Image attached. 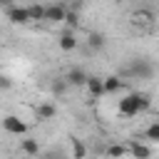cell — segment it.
I'll list each match as a JSON object with an SVG mask.
<instances>
[{
    "mask_svg": "<svg viewBox=\"0 0 159 159\" xmlns=\"http://www.w3.org/2000/svg\"><path fill=\"white\" fill-rule=\"evenodd\" d=\"M0 5H7L10 7V0H0Z\"/></svg>",
    "mask_w": 159,
    "mask_h": 159,
    "instance_id": "23",
    "label": "cell"
},
{
    "mask_svg": "<svg viewBox=\"0 0 159 159\" xmlns=\"http://www.w3.org/2000/svg\"><path fill=\"white\" fill-rule=\"evenodd\" d=\"M27 12H30V20H32V22H40V20H45V5H40V2H35V5H27Z\"/></svg>",
    "mask_w": 159,
    "mask_h": 159,
    "instance_id": "14",
    "label": "cell"
},
{
    "mask_svg": "<svg viewBox=\"0 0 159 159\" xmlns=\"http://www.w3.org/2000/svg\"><path fill=\"white\" fill-rule=\"evenodd\" d=\"M67 87H70V84L65 82V77H62V80H55V82H52V92H55V94H62V92H67Z\"/></svg>",
    "mask_w": 159,
    "mask_h": 159,
    "instance_id": "19",
    "label": "cell"
},
{
    "mask_svg": "<svg viewBox=\"0 0 159 159\" xmlns=\"http://www.w3.org/2000/svg\"><path fill=\"white\" fill-rule=\"evenodd\" d=\"M149 107H152V97L147 92H127L117 104V114L129 119V117H137V114L147 112Z\"/></svg>",
    "mask_w": 159,
    "mask_h": 159,
    "instance_id": "1",
    "label": "cell"
},
{
    "mask_svg": "<svg viewBox=\"0 0 159 159\" xmlns=\"http://www.w3.org/2000/svg\"><path fill=\"white\" fill-rule=\"evenodd\" d=\"M127 2H137V0H127Z\"/></svg>",
    "mask_w": 159,
    "mask_h": 159,
    "instance_id": "24",
    "label": "cell"
},
{
    "mask_svg": "<svg viewBox=\"0 0 159 159\" xmlns=\"http://www.w3.org/2000/svg\"><path fill=\"white\" fill-rule=\"evenodd\" d=\"M65 25H67V30H77V27H80V12H77V10H67Z\"/></svg>",
    "mask_w": 159,
    "mask_h": 159,
    "instance_id": "16",
    "label": "cell"
},
{
    "mask_svg": "<svg viewBox=\"0 0 159 159\" xmlns=\"http://www.w3.org/2000/svg\"><path fill=\"white\" fill-rule=\"evenodd\" d=\"M65 15H67V7L62 2L45 5V22H65Z\"/></svg>",
    "mask_w": 159,
    "mask_h": 159,
    "instance_id": "7",
    "label": "cell"
},
{
    "mask_svg": "<svg viewBox=\"0 0 159 159\" xmlns=\"http://www.w3.org/2000/svg\"><path fill=\"white\" fill-rule=\"evenodd\" d=\"M87 157V147L80 139H72V159H84Z\"/></svg>",
    "mask_w": 159,
    "mask_h": 159,
    "instance_id": "17",
    "label": "cell"
},
{
    "mask_svg": "<svg viewBox=\"0 0 159 159\" xmlns=\"http://www.w3.org/2000/svg\"><path fill=\"white\" fill-rule=\"evenodd\" d=\"M87 45H89V50H102V47H104V37L97 35V32H92V35L87 37Z\"/></svg>",
    "mask_w": 159,
    "mask_h": 159,
    "instance_id": "18",
    "label": "cell"
},
{
    "mask_svg": "<svg viewBox=\"0 0 159 159\" xmlns=\"http://www.w3.org/2000/svg\"><path fill=\"white\" fill-rule=\"evenodd\" d=\"M84 89H87V94H89L92 99H102V97H107V94H104V82H102V77H97V75H87Z\"/></svg>",
    "mask_w": 159,
    "mask_h": 159,
    "instance_id": "6",
    "label": "cell"
},
{
    "mask_svg": "<svg viewBox=\"0 0 159 159\" xmlns=\"http://www.w3.org/2000/svg\"><path fill=\"white\" fill-rule=\"evenodd\" d=\"M149 17H152L149 12H137L134 15V22H149Z\"/></svg>",
    "mask_w": 159,
    "mask_h": 159,
    "instance_id": "21",
    "label": "cell"
},
{
    "mask_svg": "<svg viewBox=\"0 0 159 159\" xmlns=\"http://www.w3.org/2000/svg\"><path fill=\"white\" fill-rule=\"evenodd\" d=\"M55 114H57V104L55 102H40L37 104V119L47 122V119H55Z\"/></svg>",
    "mask_w": 159,
    "mask_h": 159,
    "instance_id": "11",
    "label": "cell"
},
{
    "mask_svg": "<svg viewBox=\"0 0 159 159\" xmlns=\"http://www.w3.org/2000/svg\"><path fill=\"white\" fill-rule=\"evenodd\" d=\"M5 15H7V20H10L12 25H27V22H32L27 7H22V5H10V7L5 10Z\"/></svg>",
    "mask_w": 159,
    "mask_h": 159,
    "instance_id": "5",
    "label": "cell"
},
{
    "mask_svg": "<svg viewBox=\"0 0 159 159\" xmlns=\"http://www.w3.org/2000/svg\"><path fill=\"white\" fill-rule=\"evenodd\" d=\"M65 82H67L70 87H84V82H87V72H84L82 67H72V70L65 75Z\"/></svg>",
    "mask_w": 159,
    "mask_h": 159,
    "instance_id": "9",
    "label": "cell"
},
{
    "mask_svg": "<svg viewBox=\"0 0 159 159\" xmlns=\"http://www.w3.org/2000/svg\"><path fill=\"white\" fill-rule=\"evenodd\" d=\"M144 142H152V144H159V122H152L147 129H144Z\"/></svg>",
    "mask_w": 159,
    "mask_h": 159,
    "instance_id": "13",
    "label": "cell"
},
{
    "mask_svg": "<svg viewBox=\"0 0 159 159\" xmlns=\"http://www.w3.org/2000/svg\"><path fill=\"white\" fill-rule=\"evenodd\" d=\"M127 152H129L134 159H149V157H152V147H149L144 139H129V142H127Z\"/></svg>",
    "mask_w": 159,
    "mask_h": 159,
    "instance_id": "4",
    "label": "cell"
},
{
    "mask_svg": "<svg viewBox=\"0 0 159 159\" xmlns=\"http://www.w3.org/2000/svg\"><path fill=\"white\" fill-rule=\"evenodd\" d=\"M20 149H22V154H27V157H37V154H40V142L32 139V137H22V139H20Z\"/></svg>",
    "mask_w": 159,
    "mask_h": 159,
    "instance_id": "12",
    "label": "cell"
},
{
    "mask_svg": "<svg viewBox=\"0 0 159 159\" xmlns=\"http://www.w3.org/2000/svg\"><path fill=\"white\" fill-rule=\"evenodd\" d=\"M104 82V94H117L119 89H124V80L119 75H109V77H102Z\"/></svg>",
    "mask_w": 159,
    "mask_h": 159,
    "instance_id": "10",
    "label": "cell"
},
{
    "mask_svg": "<svg viewBox=\"0 0 159 159\" xmlns=\"http://www.w3.org/2000/svg\"><path fill=\"white\" fill-rule=\"evenodd\" d=\"M2 129L7 134H12V137H25L27 134V122L20 119L17 114H5L2 117Z\"/></svg>",
    "mask_w": 159,
    "mask_h": 159,
    "instance_id": "3",
    "label": "cell"
},
{
    "mask_svg": "<svg viewBox=\"0 0 159 159\" xmlns=\"http://www.w3.org/2000/svg\"><path fill=\"white\" fill-rule=\"evenodd\" d=\"M57 45H60V50H62V52H72V50H77L80 40H77L75 30H62V32H60V40H57Z\"/></svg>",
    "mask_w": 159,
    "mask_h": 159,
    "instance_id": "8",
    "label": "cell"
},
{
    "mask_svg": "<svg viewBox=\"0 0 159 159\" xmlns=\"http://www.w3.org/2000/svg\"><path fill=\"white\" fill-rule=\"evenodd\" d=\"M127 154V144H109L107 147V157L109 159H122Z\"/></svg>",
    "mask_w": 159,
    "mask_h": 159,
    "instance_id": "15",
    "label": "cell"
},
{
    "mask_svg": "<svg viewBox=\"0 0 159 159\" xmlns=\"http://www.w3.org/2000/svg\"><path fill=\"white\" fill-rule=\"evenodd\" d=\"M7 89H12V80L7 75H0V92H7Z\"/></svg>",
    "mask_w": 159,
    "mask_h": 159,
    "instance_id": "20",
    "label": "cell"
},
{
    "mask_svg": "<svg viewBox=\"0 0 159 159\" xmlns=\"http://www.w3.org/2000/svg\"><path fill=\"white\" fill-rule=\"evenodd\" d=\"M119 77H134V80H152L154 77V65L147 57H134L127 67L119 70Z\"/></svg>",
    "mask_w": 159,
    "mask_h": 159,
    "instance_id": "2",
    "label": "cell"
},
{
    "mask_svg": "<svg viewBox=\"0 0 159 159\" xmlns=\"http://www.w3.org/2000/svg\"><path fill=\"white\" fill-rule=\"evenodd\" d=\"M42 159H62L60 154H47V157H42Z\"/></svg>",
    "mask_w": 159,
    "mask_h": 159,
    "instance_id": "22",
    "label": "cell"
}]
</instances>
